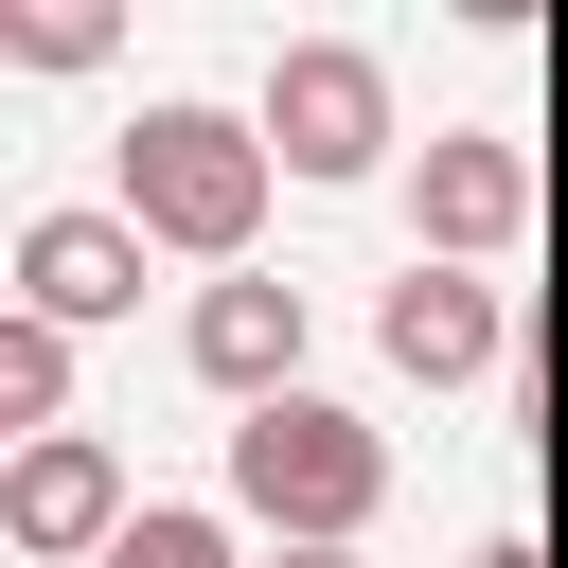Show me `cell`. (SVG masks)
Returning a JSON list of instances; mask_svg holds the SVG:
<instances>
[{
  "instance_id": "cell-4",
  "label": "cell",
  "mask_w": 568,
  "mask_h": 568,
  "mask_svg": "<svg viewBox=\"0 0 568 568\" xmlns=\"http://www.w3.org/2000/svg\"><path fill=\"white\" fill-rule=\"evenodd\" d=\"M195 373L248 390V408H284V373H302V284H213V302H195Z\"/></svg>"
},
{
  "instance_id": "cell-5",
  "label": "cell",
  "mask_w": 568,
  "mask_h": 568,
  "mask_svg": "<svg viewBox=\"0 0 568 568\" xmlns=\"http://www.w3.org/2000/svg\"><path fill=\"white\" fill-rule=\"evenodd\" d=\"M18 266H36V320H106V302L142 284V248H124L106 213H36V248H18Z\"/></svg>"
},
{
  "instance_id": "cell-9",
  "label": "cell",
  "mask_w": 568,
  "mask_h": 568,
  "mask_svg": "<svg viewBox=\"0 0 568 568\" xmlns=\"http://www.w3.org/2000/svg\"><path fill=\"white\" fill-rule=\"evenodd\" d=\"M124 568H231V550H213V515H142V532H124Z\"/></svg>"
},
{
  "instance_id": "cell-7",
  "label": "cell",
  "mask_w": 568,
  "mask_h": 568,
  "mask_svg": "<svg viewBox=\"0 0 568 568\" xmlns=\"http://www.w3.org/2000/svg\"><path fill=\"white\" fill-rule=\"evenodd\" d=\"M515 195H532V178H515V142H444V160H426V213H444L462 248H497V231H515Z\"/></svg>"
},
{
  "instance_id": "cell-11",
  "label": "cell",
  "mask_w": 568,
  "mask_h": 568,
  "mask_svg": "<svg viewBox=\"0 0 568 568\" xmlns=\"http://www.w3.org/2000/svg\"><path fill=\"white\" fill-rule=\"evenodd\" d=\"M284 568H337V550H284Z\"/></svg>"
},
{
  "instance_id": "cell-6",
  "label": "cell",
  "mask_w": 568,
  "mask_h": 568,
  "mask_svg": "<svg viewBox=\"0 0 568 568\" xmlns=\"http://www.w3.org/2000/svg\"><path fill=\"white\" fill-rule=\"evenodd\" d=\"M390 355H408V373H479V355H497V302L444 284V266H408V284H390Z\"/></svg>"
},
{
  "instance_id": "cell-8",
  "label": "cell",
  "mask_w": 568,
  "mask_h": 568,
  "mask_svg": "<svg viewBox=\"0 0 568 568\" xmlns=\"http://www.w3.org/2000/svg\"><path fill=\"white\" fill-rule=\"evenodd\" d=\"M18 532H36V550L106 532V462H89V444H36V462H18Z\"/></svg>"
},
{
  "instance_id": "cell-3",
  "label": "cell",
  "mask_w": 568,
  "mask_h": 568,
  "mask_svg": "<svg viewBox=\"0 0 568 568\" xmlns=\"http://www.w3.org/2000/svg\"><path fill=\"white\" fill-rule=\"evenodd\" d=\"M266 124H284V160H320V178H355V160L390 142V89H373L355 53H284V89H266Z\"/></svg>"
},
{
  "instance_id": "cell-10",
  "label": "cell",
  "mask_w": 568,
  "mask_h": 568,
  "mask_svg": "<svg viewBox=\"0 0 568 568\" xmlns=\"http://www.w3.org/2000/svg\"><path fill=\"white\" fill-rule=\"evenodd\" d=\"M479 568H532V550H479Z\"/></svg>"
},
{
  "instance_id": "cell-1",
  "label": "cell",
  "mask_w": 568,
  "mask_h": 568,
  "mask_svg": "<svg viewBox=\"0 0 568 568\" xmlns=\"http://www.w3.org/2000/svg\"><path fill=\"white\" fill-rule=\"evenodd\" d=\"M124 195H142V231H178V248H248V213H266V142L213 124V106H160V124L124 142Z\"/></svg>"
},
{
  "instance_id": "cell-2",
  "label": "cell",
  "mask_w": 568,
  "mask_h": 568,
  "mask_svg": "<svg viewBox=\"0 0 568 568\" xmlns=\"http://www.w3.org/2000/svg\"><path fill=\"white\" fill-rule=\"evenodd\" d=\"M231 479H248V497H266L302 550H337V532L373 515V426H337V408H302V390H284V408H248Z\"/></svg>"
}]
</instances>
